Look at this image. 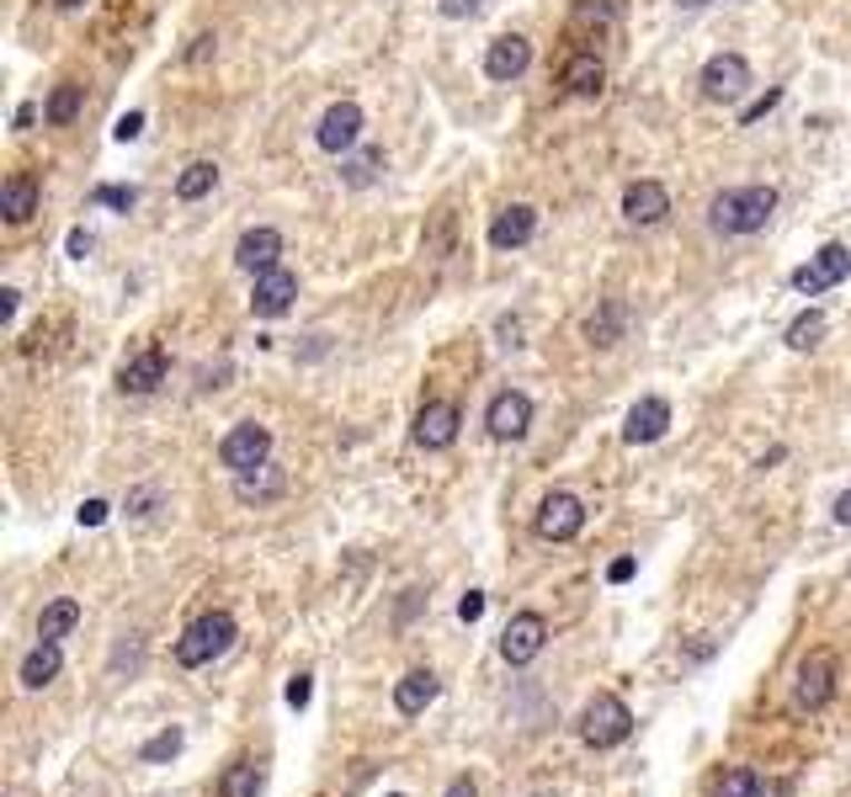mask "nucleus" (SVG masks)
Listing matches in <instances>:
<instances>
[{
    "instance_id": "nucleus-1",
    "label": "nucleus",
    "mask_w": 851,
    "mask_h": 797,
    "mask_svg": "<svg viewBox=\"0 0 851 797\" xmlns=\"http://www.w3.org/2000/svg\"><path fill=\"white\" fill-rule=\"evenodd\" d=\"M778 213V187H734L707 202V223L719 235H755L766 229V218Z\"/></svg>"
},
{
    "instance_id": "nucleus-2",
    "label": "nucleus",
    "mask_w": 851,
    "mask_h": 797,
    "mask_svg": "<svg viewBox=\"0 0 851 797\" xmlns=\"http://www.w3.org/2000/svg\"><path fill=\"white\" fill-rule=\"evenodd\" d=\"M235 632L240 628H235L229 611H202L192 628L176 638V665H181V670H202V665H214V659L235 644Z\"/></svg>"
},
{
    "instance_id": "nucleus-3",
    "label": "nucleus",
    "mask_w": 851,
    "mask_h": 797,
    "mask_svg": "<svg viewBox=\"0 0 851 797\" xmlns=\"http://www.w3.org/2000/svg\"><path fill=\"white\" fill-rule=\"evenodd\" d=\"M633 734V713L617 697H591L581 713V739L591 749H612Z\"/></svg>"
},
{
    "instance_id": "nucleus-4",
    "label": "nucleus",
    "mask_w": 851,
    "mask_h": 797,
    "mask_svg": "<svg viewBox=\"0 0 851 797\" xmlns=\"http://www.w3.org/2000/svg\"><path fill=\"white\" fill-rule=\"evenodd\" d=\"M219 462L229 474H250V468L271 462V431L267 426H256V420H240V426L219 441Z\"/></svg>"
},
{
    "instance_id": "nucleus-5",
    "label": "nucleus",
    "mask_w": 851,
    "mask_h": 797,
    "mask_svg": "<svg viewBox=\"0 0 851 797\" xmlns=\"http://www.w3.org/2000/svg\"><path fill=\"white\" fill-rule=\"evenodd\" d=\"M847 277H851V250L847 245H825L820 256H809V261L793 271V288H799L803 298H820V292L841 288Z\"/></svg>"
},
{
    "instance_id": "nucleus-6",
    "label": "nucleus",
    "mask_w": 851,
    "mask_h": 797,
    "mask_svg": "<svg viewBox=\"0 0 851 797\" xmlns=\"http://www.w3.org/2000/svg\"><path fill=\"white\" fill-rule=\"evenodd\" d=\"M581 527H585V506L575 495H564V489H554L533 516V531L543 542H570V537H581Z\"/></svg>"
},
{
    "instance_id": "nucleus-7",
    "label": "nucleus",
    "mask_w": 851,
    "mask_h": 797,
    "mask_svg": "<svg viewBox=\"0 0 851 797\" xmlns=\"http://www.w3.org/2000/svg\"><path fill=\"white\" fill-rule=\"evenodd\" d=\"M697 86H703L707 101H740L751 91V64L740 59V53H713L697 74Z\"/></svg>"
},
{
    "instance_id": "nucleus-8",
    "label": "nucleus",
    "mask_w": 851,
    "mask_h": 797,
    "mask_svg": "<svg viewBox=\"0 0 851 797\" xmlns=\"http://www.w3.org/2000/svg\"><path fill=\"white\" fill-rule=\"evenodd\" d=\"M543 644H548V622L537 611H516L506 622V632H501V659L506 665H533L543 654Z\"/></svg>"
},
{
    "instance_id": "nucleus-9",
    "label": "nucleus",
    "mask_w": 851,
    "mask_h": 797,
    "mask_svg": "<svg viewBox=\"0 0 851 797\" xmlns=\"http://www.w3.org/2000/svg\"><path fill=\"white\" fill-rule=\"evenodd\" d=\"M485 426L495 441H522L527 426H533V399L527 393H516V388H501L495 399H489L485 410Z\"/></svg>"
},
{
    "instance_id": "nucleus-10",
    "label": "nucleus",
    "mask_w": 851,
    "mask_h": 797,
    "mask_svg": "<svg viewBox=\"0 0 851 797\" xmlns=\"http://www.w3.org/2000/svg\"><path fill=\"white\" fill-rule=\"evenodd\" d=\"M458 426H463L458 405L453 399H432V405H420V415H415V441L426 452H442V447L458 441Z\"/></svg>"
},
{
    "instance_id": "nucleus-11",
    "label": "nucleus",
    "mask_w": 851,
    "mask_h": 797,
    "mask_svg": "<svg viewBox=\"0 0 851 797\" xmlns=\"http://www.w3.org/2000/svg\"><path fill=\"white\" fill-rule=\"evenodd\" d=\"M293 298H298V277H293L288 266H271L256 277V292H250V315L261 319H283L293 309Z\"/></svg>"
},
{
    "instance_id": "nucleus-12",
    "label": "nucleus",
    "mask_w": 851,
    "mask_h": 797,
    "mask_svg": "<svg viewBox=\"0 0 851 797\" xmlns=\"http://www.w3.org/2000/svg\"><path fill=\"white\" fill-rule=\"evenodd\" d=\"M315 139H319L325 155H346V149L363 139V107H357V101H336V107L319 118Z\"/></svg>"
},
{
    "instance_id": "nucleus-13",
    "label": "nucleus",
    "mask_w": 851,
    "mask_h": 797,
    "mask_svg": "<svg viewBox=\"0 0 851 797\" xmlns=\"http://www.w3.org/2000/svg\"><path fill=\"white\" fill-rule=\"evenodd\" d=\"M835 697V659L825 649L809 654L799 665V686H793V701H799L803 713H814V707H825Z\"/></svg>"
},
{
    "instance_id": "nucleus-14",
    "label": "nucleus",
    "mask_w": 851,
    "mask_h": 797,
    "mask_svg": "<svg viewBox=\"0 0 851 797\" xmlns=\"http://www.w3.org/2000/svg\"><path fill=\"white\" fill-rule=\"evenodd\" d=\"M527 64H533V43L522 38V32H506V38H495L485 53V74L489 80H516V74H527Z\"/></svg>"
},
{
    "instance_id": "nucleus-15",
    "label": "nucleus",
    "mask_w": 851,
    "mask_h": 797,
    "mask_svg": "<svg viewBox=\"0 0 851 797\" xmlns=\"http://www.w3.org/2000/svg\"><path fill=\"white\" fill-rule=\"evenodd\" d=\"M277 256H283V235H277V229H245L240 245H235V266H240V271H250V277L271 271V266H277Z\"/></svg>"
},
{
    "instance_id": "nucleus-16",
    "label": "nucleus",
    "mask_w": 851,
    "mask_h": 797,
    "mask_svg": "<svg viewBox=\"0 0 851 797\" xmlns=\"http://www.w3.org/2000/svg\"><path fill=\"white\" fill-rule=\"evenodd\" d=\"M665 431H671V405H665V399H639L629 410L623 441H629V447H650V441H660Z\"/></svg>"
},
{
    "instance_id": "nucleus-17",
    "label": "nucleus",
    "mask_w": 851,
    "mask_h": 797,
    "mask_svg": "<svg viewBox=\"0 0 851 797\" xmlns=\"http://www.w3.org/2000/svg\"><path fill=\"white\" fill-rule=\"evenodd\" d=\"M671 213V192L660 187V181H633L629 192H623V218L639 223V229H650L660 218Z\"/></svg>"
},
{
    "instance_id": "nucleus-18",
    "label": "nucleus",
    "mask_w": 851,
    "mask_h": 797,
    "mask_svg": "<svg viewBox=\"0 0 851 797\" xmlns=\"http://www.w3.org/2000/svg\"><path fill=\"white\" fill-rule=\"evenodd\" d=\"M537 235V213L527 208V202H511V208H501L495 213V223H489V245L495 250H516V245H527Z\"/></svg>"
},
{
    "instance_id": "nucleus-19",
    "label": "nucleus",
    "mask_w": 851,
    "mask_h": 797,
    "mask_svg": "<svg viewBox=\"0 0 851 797\" xmlns=\"http://www.w3.org/2000/svg\"><path fill=\"white\" fill-rule=\"evenodd\" d=\"M166 372H170L166 351H160V346H149V351H139L133 362L122 367V388H128V393H155V388L166 383Z\"/></svg>"
},
{
    "instance_id": "nucleus-20",
    "label": "nucleus",
    "mask_w": 851,
    "mask_h": 797,
    "mask_svg": "<svg viewBox=\"0 0 851 797\" xmlns=\"http://www.w3.org/2000/svg\"><path fill=\"white\" fill-rule=\"evenodd\" d=\"M437 691H442V680L432 676V670H410V676L394 686V707H399L405 718H420V713L437 701Z\"/></svg>"
},
{
    "instance_id": "nucleus-21",
    "label": "nucleus",
    "mask_w": 851,
    "mask_h": 797,
    "mask_svg": "<svg viewBox=\"0 0 851 797\" xmlns=\"http://www.w3.org/2000/svg\"><path fill=\"white\" fill-rule=\"evenodd\" d=\"M59 670H65V654H59V644L38 638V649L22 659V686H27V691H43V686H53V680H59Z\"/></svg>"
},
{
    "instance_id": "nucleus-22",
    "label": "nucleus",
    "mask_w": 851,
    "mask_h": 797,
    "mask_svg": "<svg viewBox=\"0 0 851 797\" xmlns=\"http://www.w3.org/2000/svg\"><path fill=\"white\" fill-rule=\"evenodd\" d=\"M288 489V479H283V468H271V462H261V468H250V474H235V495H240L245 506H261V500H277Z\"/></svg>"
},
{
    "instance_id": "nucleus-23",
    "label": "nucleus",
    "mask_w": 851,
    "mask_h": 797,
    "mask_svg": "<svg viewBox=\"0 0 851 797\" xmlns=\"http://www.w3.org/2000/svg\"><path fill=\"white\" fill-rule=\"evenodd\" d=\"M560 80H564V91H570V97H596V91L607 86V64H602L596 53H575V59L564 64Z\"/></svg>"
},
{
    "instance_id": "nucleus-24",
    "label": "nucleus",
    "mask_w": 851,
    "mask_h": 797,
    "mask_svg": "<svg viewBox=\"0 0 851 797\" xmlns=\"http://www.w3.org/2000/svg\"><path fill=\"white\" fill-rule=\"evenodd\" d=\"M0 213H6V223H27V218L38 213V181H32V176H6Z\"/></svg>"
},
{
    "instance_id": "nucleus-25",
    "label": "nucleus",
    "mask_w": 851,
    "mask_h": 797,
    "mask_svg": "<svg viewBox=\"0 0 851 797\" xmlns=\"http://www.w3.org/2000/svg\"><path fill=\"white\" fill-rule=\"evenodd\" d=\"M623 303H617V298H607V303H602V309H596V315L585 319V340H591V346H596V351H607V346H617V340H623Z\"/></svg>"
},
{
    "instance_id": "nucleus-26",
    "label": "nucleus",
    "mask_w": 851,
    "mask_h": 797,
    "mask_svg": "<svg viewBox=\"0 0 851 797\" xmlns=\"http://www.w3.org/2000/svg\"><path fill=\"white\" fill-rule=\"evenodd\" d=\"M75 628H80V601H70V596L49 601V606H43V617H38V638H49V644L70 638Z\"/></svg>"
},
{
    "instance_id": "nucleus-27",
    "label": "nucleus",
    "mask_w": 851,
    "mask_h": 797,
    "mask_svg": "<svg viewBox=\"0 0 851 797\" xmlns=\"http://www.w3.org/2000/svg\"><path fill=\"white\" fill-rule=\"evenodd\" d=\"M713 797H782V787H772L766 776H755L751 766H740V771H730L713 787Z\"/></svg>"
},
{
    "instance_id": "nucleus-28",
    "label": "nucleus",
    "mask_w": 851,
    "mask_h": 797,
    "mask_svg": "<svg viewBox=\"0 0 851 797\" xmlns=\"http://www.w3.org/2000/svg\"><path fill=\"white\" fill-rule=\"evenodd\" d=\"M214 187H219V166L214 160H192V166L176 176V197L181 202H197V197H208Z\"/></svg>"
},
{
    "instance_id": "nucleus-29",
    "label": "nucleus",
    "mask_w": 851,
    "mask_h": 797,
    "mask_svg": "<svg viewBox=\"0 0 851 797\" xmlns=\"http://www.w3.org/2000/svg\"><path fill=\"white\" fill-rule=\"evenodd\" d=\"M219 793L224 797H256L261 793V766H256V760H235V766L224 771Z\"/></svg>"
},
{
    "instance_id": "nucleus-30",
    "label": "nucleus",
    "mask_w": 851,
    "mask_h": 797,
    "mask_svg": "<svg viewBox=\"0 0 851 797\" xmlns=\"http://www.w3.org/2000/svg\"><path fill=\"white\" fill-rule=\"evenodd\" d=\"M820 340H825V315H820V309H803V315L788 325V346H793V351H814Z\"/></svg>"
},
{
    "instance_id": "nucleus-31",
    "label": "nucleus",
    "mask_w": 851,
    "mask_h": 797,
    "mask_svg": "<svg viewBox=\"0 0 851 797\" xmlns=\"http://www.w3.org/2000/svg\"><path fill=\"white\" fill-rule=\"evenodd\" d=\"M181 745H187V734H181V728H160L155 739H145V749H139V760H145V766H160V760H176V755H181Z\"/></svg>"
},
{
    "instance_id": "nucleus-32",
    "label": "nucleus",
    "mask_w": 851,
    "mask_h": 797,
    "mask_svg": "<svg viewBox=\"0 0 851 797\" xmlns=\"http://www.w3.org/2000/svg\"><path fill=\"white\" fill-rule=\"evenodd\" d=\"M43 118L53 122V128H65V122L80 118V86H53L49 107H43Z\"/></svg>"
},
{
    "instance_id": "nucleus-33",
    "label": "nucleus",
    "mask_w": 851,
    "mask_h": 797,
    "mask_svg": "<svg viewBox=\"0 0 851 797\" xmlns=\"http://www.w3.org/2000/svg\"><path fill=\"white\" fill-rule=\"evenodd\" d=\"M378 170H384V149H363L357 160H346V166H340V176H346V187H367Z\"/></svg>"
},
{
    "instance_id": "nucleus-34",
    "label": "nucleus",
    "mask_w": 851,
    "mask_h": 797,
    "mask_svg": "<svg viewBox=\"0 0 851 797\" xmlns=\"http://www.w3.org/2000/svg\"><path fill=\"white\" fill-rule=\"evenodd\" d=\"M447 240H453V208H437V229L426 235V250H447Z\"/></svg>"
},
{
    "instance_id": "nucleus-35",
    "label": "nucleus",
    "mask_w": 851,
    "mask_h": 797,
    "mask_svg": "<svg viewBox=\"0 0 851 797\" xmlns=\"http://www.w3.org/2000/svg\"><path fill=\"white\" fill-rule=\"evenodd\" d=\"M283 697H288V707H298V713H304V707H309V697H315V680H309V676H293Z\"/></svg>"
},
{
    "instance_id": "nucleus-36",
    "label": "nucleus",
    "mask_w": 851,
    "mask_h": 797,
    "mask_svg": "<svg viewBox=\"0 0 851 797\" xmlns=\"http://www.w3.org/2000/svg\"><path fill=\"white\" fill-rule=\"evenodd\" d=\"M97 202H107V208H118V213H128L133 208V187H101Z\"/></svg>"
},
{
    "instance_id": "nucleus-37",
    "label": "nucleus",
    "mask_w": 851,
    "mask_h": 797,
    "mask_svg": "<svg viewBox=\"0 0 851 797\" xmlns=\"http://www.w3.org/2000/svg\"><path fill=\"white\" fill-rule=\"evenodd\" d=\"M778 101H782V91H766V97H761V101H751V107L740 112V122H761V118H766V112H772V107H778Z\"/></svg>"
},
{
    "instance_id": "nucleus-38",
    "label": "nucleus",
    "mask_w": 851,
    "mask_h": 797,
    "mask_svg": "<svg viewBox=\"0 0 851 797\" xmlns=\"http://www.w3.org/2000/svg\"><path fill=\"white\" fill-rule=\"evenodd\" d=\"M458 617H463V622H479V617H485V596H479V590H468V596L458 601Z\"/></svg>"
},
{
    "instance_id": "nucleus-39",
    "label": "nucleus",
    "mask_w": 851,
    "mask_h": 797,
    "mask_svg": "<svg viewBox=\"0 0 851 797\" xmlns=\"http://www.w3.org/2000/svg\"><path fill=\"white\" fill-rule=\"evenodd\" d=\"M145 133V112H128V118L118 122V145H128V139H139Z\"/></svg>"
},
{
    "instance_id": "nucleus-40",
    "label": "nucleus",
    "mask_w": 851,
    "mask_h": 797,
    "mask_svg": "<svg viewBox=\"0 0 851 797\" xmlns=\"http://www.w3.org/2000/svg\"><path fill=\"white\" fill-rule=\"evenodd\" d=\"M474 11H479V0H442V17H453V22L458 17H474Z\"/></svg>"
},
{
    "instance_id": "nucleus-41",
    "label": "nucleus",
    "mask_w": 851,
    "mask_h": 797,
    "mask_svg": "<svg viewBox=\"0 0 851 797\" xmlns=\"http://www.w3.org/2000/svg\"><path fill=\"white\" fill-rule=\"evenodd\" d=\"M80 521H86V527H101V521H107V500H86V506H80Z\"/></svg>"
},
{
    "instance_id": "nucleus-42",
    "label": "nucleus",
    "mask_w": 851,
    "mask_h": 797,
    "mask_svg": "<svg viewBox=\"0 0 851 797\" xmlns=\"http://www.w3.org/2000/svg\"><path fill=\"white\" fill-rule=\"evenodd\" d=\"M633 569H639L633 558H617V564L607 569V580H612V585H629V580H633Z\"/></svg>"
},
{
    "instance_id": "nucleus-43",
    "label": "nucleus",
    "mask_w": 851,
    "mask_h": 797,
    "mask_svg": "<svg viewBox=\"0 0 851 797\" xmlns=\"http://www.w3.org/2000/svg\"><path fill=\"white\" fill-rule=\"evenodd\" d=\"M65 245H70L75 261H86V250H91V235H86V229H70V240H65Z\"/></svg>"
},
{
    "instance_id": "nucleus-44",
    "label": "nucleus",
    "mask_w": 851,
    "mask_h": 797,
    "mask_svg": "<svg viewBox=\"0 0 851 797\" xmlns=\"http://www.w3.org/2000/svg\"><path fill=\"white\" fill-rule=\"evenodd\" d=\"M17 298H22V292H17V288H6V292H0V319H17Z\"/></svg>"
},
{
    "instance_id": "nucleus-45",
    "label": "nucleus",
    "mask_w": 851,
    "mask_h": 797,
    "mask_svg": "<svg viewBox=\"0 0 851 797\" xmlns=\"http://www.w3.org/2000/svg\"><path fill=\"white\" fill-rule=\"evenodd\" d=\"M128 506H133V516H149V506H155V489H139Z\"/></svg>"
},
{
    "instance_id": "nucleus-46",
    "label": "nucleus",
    "mask_w": 851,
    "mask_h": 797,
    "mask_svg": "<svg viewBox=\"0 0 851 797\" xmlns=\"http://www.w3.org/2000/svg\"><path fill=\"white\" fill-rule=\"evenodd\" d=\"M447 797H479V787H474V781H468V776H458V781H453V787H447Z\"/></svg>"
},
{
    "instance_id": "nucleus-47",
    "label": "nucleus",
    "mask_w": 851,
    "mask_h": 797,
    "mask_svg": "<svg viewBox=\"0 0 851 797\" xmlns=\"http://www.w3.org/2000/svg\"><path fill=\"white\" fill-rule=\"evenodd\" d=\"M208 53H214V38H197L192 49H187V59H192V64H197V59H208Z\"/></svg>"
},
{
    "instance_id": "nucleus-48",
    "label": "nucleus",
    "mask_w": 851,
    "mask_h": 797,
    "mask_svg": "<svg viewBox=\"0 0 851 797\" xmlns=\"http://www.w3.org/2000/svg\"><path fill=\"white\" fill-rule=\"evenodd\" d=\"M835 521H841V527H851V489L835 500Z\"/></svg>"
},
{
    "instance_id": "nucleus-49",
    "label": "nucleus",
    "mask_w": 851,
    "mask_h": 797,
    "mask_svg": "<svg viewBox=\"0 0 851 797\" xmlns=\"http://www.w3.org/2000/svg\"><path fill=\"white\" fill-rule=\"evenodd\" d=\"M53 6H59V11H80L86 0H53Z\"/></svg>"
},
{
    "instance_id": "nucleus-50",
    "label": "nucleus",
    "mask_w": 851,
    "mask_h": 797,
    "mask_svg": "<svg viewBox=\"0 0 851 797\" xmlns=\"http://www.w3.org/2000/svg\"><path fill=\"white\" fill-rule=\"evenodd\" d=\"M681 6H707V0H681Z\"/></svg>"
},
{
    "instance_id": "nucleus-51",
    "label": "nucleus",
    "mask_w": 851,
    "mask_h": 797,
    "mask_svg": "<svg viewBox=\"0 0 851 797\" xmlns=\"http://www.w3.org/2000/svg\"><path fill=\"white\" fill-rule=\"evenodd\" d=\"M389 797H399V793H389Z\"/></svg>"
}]
</instances>
